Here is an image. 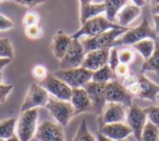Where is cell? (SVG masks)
<instances>
[{
    "label": "cell",
    "mask_w": 159,
    "mask_h": 141,
    "mask_svg": "<svg viewBox=\"0 0 159 141\" xmlns=\"http://www.w3.org/2000/svg\"><path fill=\"white\" fill-rule=\"evenodd\" d=\"M129 27H121V28H115L102 33L94 37H86L85 39L81 40L85 52H89L93 50H100V49H111L115 47V42L118 38H120Z\"/></svg>",
    "instance_id": "6da1fadb"
},
{
    "label": "cell",
    "mask_w": 159,
    "mask_h": 141,
    "mask_svg": "<svg viewBox=\"0 0 159 141\" xmlns=\"http://www.w3.org/2000/svg\"><path fill=\"white\" fill-rule=\"evenodd\" d=\"M122 26L118 25L117 23L110 22L106 16L98 15L94 19H91L84 24H82L81 28L77 32H75L71 37L73 39H80L82 37H94L102 33H105L107 31L115 28H121Z\"/></svg>",
    "instance_id": "7a4b0ae2"
},
{
    "label": "cell",
    "mask_w": 159,
    "mask_h": 141,
    "mask_svg": "<svg viewBox=\"0 0 159 141\" xmlns=\"http://www.w3.org/2000/svg\"><path fill=\"white\" fill-rule=\"evenodd\" d=\"M144 39H154L157 40V34L155 33L154 28H152L147 19L144 18L142 23L136 27L129 28L120 38H118L115 42V47L125 45V46H133L136 42Z\"/></svg>",
    "instance_id": "3957f363"
},
{
    "label": "cell",
    "mask_w": 159,
    "mask_h": 141,
    "mask_svg": "<svg viewBox=\"0 0 159 141\" xmlns=\"http://www.w3.org/2000/svg\"><path fill=\"white\" fill-rule=\"evenodd\" d=\"M38 109L22 112L21 116L16 122V135L21 141H31L33 137H35L37 130L38 122Z\"/></svg>",
    "instance_id": "277c9868"
},
{
    "label": "cell",
    "mask_w": 159,
    "mask_h": 141,
    "mask_svg": "<svg viewBox=\"0 0 159 141\" xmlns=\"http://www.w3.org/2000/svg\"><path fill=\"white\" fill-rule=\"evenodd\" d=\"M53 75L66 83L72 89L83 88L93 77V72L80 66L71 70H59L53 73Z\"/></svg>",
    "instance_id": "5b68a950"
},
{
    "label": "cell",
    "mask_w": 159,
    "mask_h": 141,
    "mask_svg": "<svg viewBox=\"0 0 159 141\" xmlns=\"http://www.w3.org/2000/svg\"><path fill=\"white\" fill-rule=\"evenodd\" d=\"M45 108L50 112L56 123L62 127H66L73 116H75V111L70 101H62L55 98H49L48 103Z\"/></svg>",
    "instance_id": "8992f818"
},
{
    "label": "cell",
    "mask_w": 159,
    "mask_h": 141,
    "mask_svg": "<svg viewBox=\"0 0 159 141\" xmlns=\"http://www.w3.org/2000/svg\"><path fill=\"white\" fill-rule=\"evenodd\" d=\"M39 85L43 88H45V90L49 95L52 96L55 99L62 100V101H70L72 88L53 74L48 73L46 78L39 82Z\"/></svg>",
    "instance_id": "52a82bcc"
},
{
    "label": "cell",
    "mask_w": 159,
    "mask_h": 141,
    "mask_svg": "<svg viewBox=\"0 0 159 141\" xmlns=\"http://www.w3.org/2000/svg\"><path fill=\"white\" fill-rule=\"evenodd\" d=\"M49 101V93L39 84H32L21 104V112L45 108Z\"/></svg>",
    "instance_id": "ba28073f"
},
{
    "label": "cell",
    "mask_w": 159,
    "mask_h": 141,
    "mask_svg": "<svg viewBox=\"0 0 159 141\" xmlns=\"http://www.w3.org/2000/svg\"><path fill=\"white\" fill-rule=\"evenodd\" d=\"M85 49L80 39H73L68 51L60 61V70H71L82 66L85 58Z\"/></svg>",
    "instance_id": "9c48e42d"
},
{
    "label": "cell",
    "mask_w": 159,
    "mask_h": 141,
    "mask_svg": "<svg viewBox=\"0 0 159 141\" xmlns=\"http://www.w3.org/2000/svg\"><path fill=\"white\" fill-rule=\"evenodd\" d=\"M133 96L119 79H113L106 84V101L120 103L130 108L133 104Z\"/></svg>",
    "instance_id": "30bf717a"
},
{
    "label": "cell",
    "mask_w": 159,
    "mask_h": 141,
    "mask_svg": "<svg viewBox=\"0 0 159 141\" xmlns=\"http://www.w3.org/2000/svg\"><path fill=\"white\" fill-rule=\"evenodd\" d=\"M126 124L132 129V135L134 136L135 140L141 141L142 132L145 127L146 123L148 122L144 109H141L137 104L133 103L130 108H128L126 113Z\"/></svg>",
    "instance_id": "8fae6325"
},
{
    "label": "cell",
    "mask_w": 159,
    "mask_h": 141,
    "mask_svg": "<svg viewBox=\"0 0 159 141\" xmlns=\"http://www.w3.org/2000/svg\"><path fill=\"white\" fill-rule=\"evenodd\" d=\"M133 97L141 98L144 100L156 101L157 96L159 93V85L152 83L147 77L143 75V73H139L137 84L129 89Z\"/></svg>",
    "instance_id": "7c38bea8"
},
{
    "label": "cell",
    "mask_w": 159,
    "mask_h": 141,
    "mask_svg": "<svg viewBox=\"0 0 159 141\" xmlns=\"http://www.w3.org/2000/svg\"><path fill=\"white\" fill-rule=\"evenodd\" d=\"M83 88L86 90L87 95L91 99L92 105H93V112L100 116L107 103L106 84H100V83H95L91 80Z\"/></svg>",
    "instance_id": "4fadbf2b"
},
{
    "label": "cell",
    "mask_w": 159,
    "mask_h": 141,
    "mask_svg": "<svg viewBox=\"0 0 159 141\" xmlns=\"http://www.w3.org/2000/svg\"><path fill=\"white\" fill-rule=\"evenodd\" d=\"M35 137L38 141H66L62 126L51 121L40 123L36 130Z\"/></svg>",
    "instance_id": "5bb4252c"
},
{
    "label": "cell",
    "mask_w": 159,
    "mask_h": 141,
    "mask_svg": "<svg viewBox=\"0 0 159 141\" xmlns=\"http://www.w3.org/2000/svg\"><path fill=\"white\" fill-rule=\"evenodd\" d=\"M128 108L123 104L107 102L104 108V111L100 114V125L112 123H123L126 119Z\"/></svg>",
    "instance_id": "9a60e30c"
},
{
    "label": "cell",
    "mask_w": 159,
    "mask_h": 141,
    "mask_svg": "<svg viewBox=\"0 0 159 141\" xmlns=\"http://www.w3.org/2000/svg\"><path fill=\"white\" fill-rule=\"evenodd\" d=\"M98 132L113 141H119L129 138L132 135V129L125 122H123V123H112L100 125Z\"/></svg>",
    "instance_id": "2e32d148"
},
{
    "label": "cell",
    "mask_w": 159,
    "mask_h": 141,
    "mask_svg": "<svg viewBox=\"0 0 159 141\" xmlns=\"http://www.w3.org/2000/svg\"><path fill=\"white\" fill-rule=\"evenodd\" d=\"M109 51L110 49H100V50L86 52L84 61L82 63V67L95 72L102 66L107 65L109 61Z\"/></svg>",
    "instance_id": "e0dca14e"
},
{
    "label": "cell",
    "mask_w": 159,
    "mask_h": 141,
    "mask_svg": "<svg viewBox=\"0 0 159 141\" xmlns=\"http://www.w3.org/2000/svg\"><path fill=\"white\" fill-rule=\"evenodd\" d=\"M70 103L74 108L75 115L82 114V113H94L93 105L91 99L87 95L84 88H74L72 89Z\"/></svg>",
    "instance_id": "ac0fdd59"
},
{
    "label": "cell",
    "mask_w": 159,
    "mask_h": 141,
    "mask_svg": "<svg viewBox=\"0 0 159 141\" xmlns=\"http://www.w3.org/2000/svg\"><path fill=\"white\" fill-rule=\"evenodd\" d=\"M71 42H72V37L69 36L62 31H58L56 35L53 36L52 41L50 44V50L52 54L57 58L58 60L61 61L62 58L68 51L69 47H70Z\"/></svg>",
    "instance_id": "d6986e66"
},
{
    "label": "cell",
    "mask_w": 159,
    "mask_h": 141,
    "mask_svg": "<svg viewBox=\"0 0 159 141\" xmlns=\"http://www.w3.org/2000/svg\"><path fill=\"white\" fill-rule=\"evenodd\" d=\"M141 15V8L135 5H126L121 11L118 13L116 21L118 25L122 27H128L132 22H134Z\"/></svg>",
    "instance_id": "ffe728a7"
},
{
    "label": "cell",
    "mask_w": 159,
    "mask_h": 141,
    "mask_svg": "<svg viewBox=\"0 0 159 141\" xmlns=\"http://www.w3.org/2000/svg\"><path fill=\"white\" fill-rule=\"evenodd\" d=\"M80 21L81 24H84L91 19H94L98 15H102L105 13L106 8H105L104 2L102 3H84V5H80Z\"/></svg>",
    "instance_id": "44dd1931"
},
{
    "label": "cell",
    "mask_w": 159,
    "mask_h": 141,
    "mask_svg": "<svg viewBox=\"0 0 159 141\" xmlns=\"http://www.w3.org/2000/svg\"><path fill=\"white\" fill-rule=\"evenodd\" d=\"M104 5L106 8V18L115 23L118 13L128 5V0H104Z\"/></svg>",
    "instance_id": "7402d4cb"
},
{
    "label": "cell",
    "mask_w": 159,
    "mask_h": 141,
    "mask_svg": "<svg viewBox=\"0 0 159 141\" xmlns=\"http://www.w3.org/2000/svg\"><path fill=\"white\" fill-rule=\"evenodd\" d=\"M144 72H154L159 76V40H156L155 50L147 60H144L141 66V73Z\"/></svg>",
    "instance_id": "603a6c76"
},
{
    "label": "cell",
    "mask_w": 159,
    "mask_h": 141,
    "mask_svg": "<svg viewBox=\"0 0 159 141\" xmlns=\"http://www.w3.org/2000/svg\"><path fill=\"white\" fill-rule=\"evenodd\" d=\"M113 79H118L117 76L115 74V70L110 68V66L107 65L100 67L99 70L93 72V77H92V82L100 83V84H107V83L111 82Z\"/></svg>",
    "instance_id": "cb8c5ba5"
},
{
    "label": "cell",
    "mask_w": 159,
    "mask_h": 141,
    "mask_svg": "<svg viewBox=\"0 0 159 141\" xmlns=\"http://www.w3.org/2000/svg\"><path fill=\"white\" fill-rule=\"evenodd\" d=\"M16 122H18V118L16 117L0 121V139L7 140L16 135Z\"/></svg>",
    "instance_id": "d4e9b609"
},
{
    "label": "cell",
    "mask_w": 159,
    "mask_h": 141,
    "mask_svg": "<svg viewBox=\"0 0 159 141\" xmlns=\"http://www.w3.org/2000/svg\"><path fill=\"white\" fill-rule=\"evenodd\" d=\"M155 45H156V40L154 39H144L141 41L136 42L133 45V49L136 50L139 54L143 57L144 60H147L150 55L152 54L155 50Z\"/></svg>",
    "instance_id": "484cf974"
},
{
    "label": "cell",
    "mask_w": 159,
    "mask_h": 141,
    "mask_svg": "<svg viewBox=\"0 0 159 141\" xmlns=\"http://www.w3.org/2000/svg\"><path fill=\"white\" fill-rule=\"evenodd\" d=\"M72 141H97V139L89 131L86 122L82 121V123L80 124L79 128H77V131Z\"/></svg>",
    "instance_id": "4316f807"
},
{
    "label": "cell",
    "mask_w": 159,
    "mask_h": 141,
    "mask_svg": "<svg viewBox=\"0 0 159 141\" xmlns=\"http://www.w3.org/2000/svg\"><path fill=\"white\" fill-rule=\"evenodd\" d=\"M159 139V128L154 124L147 122L142 132L141 141H158Z\"/></svg>",
    "instance_id": "83f0119b"
},
{
    "label": "cell",
    "mask_w": 159,
    "mask_h": 141,
    "mask_svg": "<svg viewBox=\"0 0 159 141\" xmlns=\"http://www.w3.org/2000/svg\"><path fill=\"white\" fill-rule=\"evenodd\" d=\"M14 49L9 38H0V58L13 59Z\"/></svg>",
    "instance_id": "f1b7e54d"
},
{
    "label": "cell",
    "mask_w": 159,
    "mask_h": 141,
    "mask_svg": "<svg viewBox=\"0 0 159 141\" xmlns=\"http://www.w3.org/2000/svg\"><path fill=\"white\" fill-rule=\"evenodd\" d=\"M146 115H147L148 122L154 124L156 127L159 128V105H152L144 109Z\"/></svg>",
    "instance_id": "f546056e"
},
{
    "label": "cell",
    "mask_w": 159,
    "mask_h": 141,
    "mask_svg": "<svg viewBox=\"0 0 159 141\" xmlns=\"http://www.w3.org/2000/svg\"><path fill=\"white\" fill-rule=\"evenodd\" d=\"M134 60V51L132 49H129V48H125V49H122V50L119 51V61L120 63L122 64H131Z\"/></svg>",
    "instance_id": "4dcf8cb0"
},
{
    "label": "cell",
    "mask_w": 159,
    "mask_h": 141,
    "mask_svg": "<svg viewBox=\"0 0 159 141\" xmlns=\"http://www.w3.org/2000/svg\"><path fill=\"white\" fill-rule=\"evenodd\" d=\"M38 23H39V15L36 12H26L23 16V25L25 27L32 26V25H38Z\"/></svg>",
    "instance_id": "1f68e13d"
},
{
    "label": "cell",
    "mask_w": 159,
    "mask_h": 141,
    "mask_svg": "<svg viewBox=\"0 0 159 141\" xmlns=\"http://www.w3.org/2000/svg\"><path fill=\"white\" fill-rule=\"evenodd\" d=\"M25 35L30 39H39L43 36V29L39 25H32L25 27Z\"/></svg>",
    "instance_id": "d6a6232c"
},
{
    "label": "cell",
    "mask_w": 159,
    "mask_h": 141,
    "mask_svg": "<svg viewBox=\"0 0 159 141\" xmlns=\"http://www.w3.org/2000/svg\"><path fill=\"white\" fill-rule=\"evenodd\" d=\"M120 64L119 61V50H118L116 47H112L109 51V61H108V65L110 66V68L112 70H116L118 65Z\"/></svg>",
    "instance_id": "836d02e7"
},
{
    "label": "cell",
    "mask_w": 159,
    "mask_h": 141,
    "mask_svg": "<svg viewBox=\"0 0 159 141\" xmlns=\"http://www.w3.org/2000/svg\"><path fill=\"white\" fill-rule=\"evenodd\" d=\"M32 74H33V76L36 78V79H38L39 82H42V80L45 79L46 76L48 75V72H47V68L45 67L44 65L38 64V65H35L33 67V70H32Z\"/></svg>",
    "instance_id": "e575fe53"
},
{
    "label": "cell",
    "mask_w": 159,
    "mask_h": 141,
    "mask_svg": "<svg viewBox=\"0 0 159 141\" xmlns=\"http://www.w3.org/2000/svg\"><path fill=\"white\" fill-rule=\"evenodd\" d=\"M13 89V85L11 84H0V103H5L8 97Z\"/></svg>",
    "instance_id": "d590c367"
},
{
    "label": "cell",
    "mask_w": 159,
    "mask_h": 141,
    "mask_svg": "<svg viewBox=\"0 0 159 141\" xmlns=\"http://www.w3.org/2000/svg\"><path fill=\"white\" fill-rule=\"evenodd\" d=\"M115 74H116V76H117V78L123 79L124 77H126V76L130 74V67H129V65H126V64L120 63L119 65L116 67Z\"/></svg>",
    "instance_id": "8d00e7d4"
},
{
    "label": "cell",
    "mask_w": 159,
    "mask_h": 141,
    "mask_svg": "<svg viewBox=\"0 0 159 141\" xmlns=\"http://www.w3.org/2000/svg\"><path fill=\"white\" fill-rule=\"evenodd\" d=\"M14 26V23L11 19L7 18L6 15L0 13V32H5L11 29Z\"/></svg>",
    "instance_id": "74e56055"
},
{
    "label": "cell",
    "mask_w": 159,
    "mask_h": 141,
    "mask_svg": "<svg viewBox=\"0 0 159 141\" xmlns=\"http://www.w3.org/2000/svg\"><path fill=\"white\" fill-rule=\"evenodd\" d=\"M12 1L19 3V5L25 6V7L35 8V7H37V6L42 5V3H45L47 0H12Z\"/></svg>",
    "instance_id": "f35d334b"
},
{
    "label": "cell",
    "mask_w": 159,
    "mask_h": 141,
    "mask_svg": "<svg viewBox=\"0 0 159 141\" xmlns=\"http://www.w3.org/2000/svg\"><path fill=\"white\" fill-rule=\"evenodd\" d=\"M152 21H154V31L157 35H159V14L152 15Z\"/></svg>",
    "instance_id": "ab89813d"
},
{
    "label": "cell",
    "mask_w": 159,
    "mask_h": 141,
    "mask_svg": "<svg viewBox=\"0 0 159 141\" xmlns=\"http://www.w3.org/2000/svg\"><path fill=\"white\" fill-rule=\"evenodd\" d=\"M11 59H6V58H0V72L3 70L7 65L11 63Z\"/></svg>",
    "instance_id": "60d3db41"
},
{
    "label": "cell",
    "mask_w": 159,
    "mask_h": 141,
    "mask_svg": "<svg viewBox=\"0 0 159 141\" xmlns=\"http://www.w3.org/2000/svg\"><path fill=\"white\" fill-rule=\"evenodd\" d=\"M150 12H152V15H155V14H159V2H157L156 5L150 6Z\"/></svg>",
    "instance_id": "b9f144b4"
},
{
    "label": "cell",
    "mask_w": 159,
    "mask_h": 141,
    "mask_svg": "<svg viewBox=\"0 0 159 141\" xmlns=\"http://www.w3.org/2000/svg\"><path fill=\"white\" fill-rule=\"evenodd\" d=\"M96 139H97V141H113V140H111V139L107 138V137L102 136L99 132H97V135H96Z\"/></svg>",
    "instance_id": "7bdbcfd3"
},
{
    "label": "cell",
    "mask_w": 159,
    "mask_h": 141,
    "mask_svg": "<svg viewBox=\"0 0 159 141\" xmlns=\"http://www.w3.org/2000/svg\"><path fill=\"white\" fill-rule=\"evenodd\" d=\"M133 1V5H135V6H137V7H143L144 5H145L147 1L146 0H132Z\"/></svg>",
    "instance_id": "ee69618b"
},
{
    "label": "cell",
    "mask_w": 159,
    "mask_h": 141,
    "mask_svg": "<svg viewBox=\"0 0 159 141\" xmlns=\"http://www.w3.org/2000/svg\"><path fill=\"white\" fill-rule=\"evenodd\" d=\"M5 141H21V140L18 138V136H16V135H14V136H12L11 138L7 139V140H5Z\"/></svg>",
    "instance_id": "f6af8a7d"
},
{
    "label": "cell",
    "mask_w": 159,
    "mask_h": 141,
    "mask_svg": "<svg viewBox=\"0 0 159 141\" xmlns=\"http://www.w3.org/2000/svg\"><path fill=\"white\" fill-rule=\"evenodd\" d=\"M93 0H80V5H84V3H91Z\"/></svg>",
    "instance_id": "bcb514c9"
},
{
    "label": "cell",
    "mask_w": 159,
    "mask_h": 141,
    "mask_svg": "<svg viewBox=\"0 0 159 141\" xmlns=\"http://www.w3.org/2000/svg\"><path fill=\"white\" fill-rule=\"evenodd\" d=\"M149 2L150 6H152V5H156L157 2H159V0H149Z\"/></svg>",
    "instance_id": "7dc6e473"
},
{
    "label": "cell",
    "mask_w": 159,
    "mask_h": 141,
    "mask_svg": "<svg viewBox=\"0 0 159 141\" xmlns=\"http://www.w3.org/2000/svg\"><path fill=\"white\" fill-rule=\"evenodd\" d=\"M2 82H3V75H2V73L0 72V84H2Z\"/></svg>",
    "instance_id": "c3c4849f"
},
{
    "label": "cell",
    "mask_w": 159,
    "mask_h": 141,
    "mask_svg": "<svg viewBox=\"0 0 159 141\" xmlns=\"http://www.w3.org/2000/svg\"><path fill=\"white\" fill-rule=\"evenodd\" d=\"M119 141H131V140H129V138H126V139H123V140H119Z\"/></svg>",
    "instance_id": "681fc988"
},
{
    "label": "cell",
    "mask_w": 159,
    "mask_h": 141,
    "mask_svg": "<svg viewBox=\"0 0 159 141\" xmlns=\"http://www.w3.org/2000/svg\"><path fill=\"white\" fill-rule=\"evenodd\" d=\"M157 100H159V93H158V96H157Z\"/></svg>",
    "instance_id": "f907efd6"
},
{
    "label": "cell",
    "mask_w": 159,
    "mask_h": 141,
    "mask_svg": "<svg viewBox=\"0 0 159 141\" xmlns=\"http://www.w3.org/2000/svg\"><path fill=\"white\" fill-rule=\"evenodd\" d=\"M1 1H6V0H0V2H1Z\"/></svg>",
    "instance_id": "816d5d0a"
},
{
    "label": "cell",
    "mask_w": 159,
    "mask_h": 141,
    "mask_svg": "<svg viewBox=\"0 0 159 141\" xmlns=\"http://www.w3.org/2000/svg\"><path fill=\"white\" fill-rule=\"evenodd\" d=\"M0 141H5V140H2V139H0Z\"/></svg>",
    "instance_id": "f5cc1de1"
},
{
    "label": "cell",
    "mask_w": 159,
    "mask_h": 141,
    "mask_svg": "<svg viewBox=\"0 0 159 141\" xmlns=\"http://www.w3.org/2000/svg\"><path fill=\"white\" fill-rule=\"evenodd\" d=\"M146 1H149V0H146Z\"/></svg>",
    "instance_id": "db71d44e"
},
{
    "label": "cell",
    "mask_w": 159,
    "mask_h": 141,
    "mask_svg": "<svg viewBox=\"0 0 159 141\" xmlns=\"http://www.w3.org/2000/svg\"><path fill=\"white\" fill-rule=\"evenodd\" d=\"M158 141H159V139H158Z\"/></svg>",
    "instance_id": "11a10c76"
}]
</instances>
